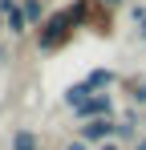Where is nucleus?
<instances>
[{"label":"nucleus","instance_id":"nucleus-1","mask_svg":"<svg viewBox=\"0 0 146 150\" xmlns=\"http://www.w3.org/2000/svg\"><path fill=\"white\" fill-rule=\"evenodd\" d=\"M77 16H73V8H57V12H49L45 25L37 28V49L41 53H61L65 45L73 41V33H77Z\"/></svg>","mask_w":146,"mask_h":150},{"label":"nucleus","instance_id":"nucleus-2","mask_svg":"<svg viewBox=\"0 0 146 150\" xmlns=\"http://www.w3.org/2000/svg\"><path fill=\"white\" fill-rule=\"evenodd\" d=\"M118 134V118H94V122H81L77 126V138L89 142V146H101Z\"/></svg>","mask_w":146,"mask_h":150},{"label":"nucleus","instance_id":"nucleus-3","mask_svg":"<svg viewBox=\"0 0 146 150\" xmlns=\"http://www.w3.org/2000/svg\"><path fill=\"white\" fill-rule=\"evenodd\" d=\"M77 122H94V118H114V93H94L85 105L73 110Z\"/></svg>","mask_w":146,"mask_h":150},{"label":"nucleus","instance_id":"nucleus-4","mask_svg":"<svg viewBox=\"0 0 146 150\" xmlns=\"http://www.w3.org/2000/svg\"><path fill=\"white\" fill-rule=\"evenodd\" d=\"M0 21H4V28H8V37H24L28 33V16H24L21 0H0Z\"/></svg>","mask_w":146,"mask_h":150},{"label":"nucleus","instance_id":"nucleus-5","mask_svg":"<svg viewBox=\"0 0 146 150\" xmlns=\"http://www.w3.org/2000/svg\"><path fill=\"white\" fill-rule=\"evenodd\" d=\"M138 138H142V134H138V114L126 110V114L118 118V134H114V142H130V146H134Z\"/></svg>","mask_w":146,"mask_h":150},{"label":"nucleus","instance_id":"nucleus-6","mask_svg":"<svg viewBox=\"0 0 146 150\" xmlns=\"http://www.w3.org/2000/svg\"><path fill=\"white\" fill-rule=\"evenodd\" d=\"M8 146L12 150H41V134H37L33 126H16L12 138H8Z\"/></svg>","mask_w":146,"mask_h":150},{"label":"nucleus","instance_id":"nucleus-7","mask_svg":"<svg viewBox=\"0 0 146 150\" xmlns=\"http://www.w3.org/2000/svg\"><path fill=\"white\" fill-rule=\"evenodd\" d=\"M89 98H94V89H89L85 81H73V85H65V98H61V101H65V110L73 114L77 105H85Z\"/></svg>","mask_w":146,"mask_h":150},{"label":"nucleus","instance_id":"nucleus-8","mask_svg":"<svg viewBox=\"0 0 146 150\" xmlns=\"http://www.w3.org/2000/svg\"><path fill=\"white\" fill-rule=\"evenodd\" d=\"M114 81H118L114 69H89V73H85V85H89L94 93H110V85H114Z\"/></svg>","mask_w":146,"mask_h":150},{"label":"nucleus","instance_id":"nucleus-9","mask_svg":"<svg viewBox=\"0 0 146 150\" xmlns=\"http://www.w3.org/2000/svg\"><path fill=\"white\" fill-rule=\"evenodd\" d=\"M21 8H24V16H28V25H33V28L45 25V16H49L45 0H21Z\"/></svg>","mask_w":146,"mask_h":150},{"label":"nucleus","instance_id":"nucleus-10","mask_svg":"<svg viewBox=\"0 0 146 150\" xmlns=\"http://www.w3.org/2000/svg\"><path fill=\"white\" fill-rule=\"evenodd\" d=\"M126 93L138 110H146V81H126Z\"/></svg>","mask_w":146,"mask_h":150},{"label":"nucleus","instance_id":"nucleus-11","mask_svg":"<svg viewBox=\"0 0 146 150\" xmlns=\"http://www.w3.org/2000/svg\"><path fill=\"white\" fill-rule=\"evenodd\" d=\"M130 21L142 25V21H146V4H134V8H130Z\"/></svg>","mask_w":146,"mask_h":150},{"label":"nucleus","instance_id":"nucleus-12","mask_svg":"<svg viewBox=\"0 0 146 150\" xmlns=\"http://www.w3.org/2000/svg\"><path fill=\"white\" fill-rule=\"evenodd\" d=\"M61 150H89V142H81V138H73V142H65Z\"/></svg>","mask_w":146,"mask_h":150},{"label":"nucleus","instance_id":"nucleus-13","mask_svg":"<svg viewBox=\"0 0 146 150\" xmlns=\"http://www.w3.org/2000/svg\"><path fill=\"white\" fill-rule=\"evenodd\" d=\"M97 4H101V8H122L126 0H97Z\"/></svg>","mask_w":146,"mask_h":150},{"label":"nucleus","instance_id":"nucleus-14","mask_svg":"<svg viewBox=\"0 0 146 150\" xmlns=\"http://www.w3.org/2000/svg\"><path fill=\"white\" fill-rule=\"evenodd\" d=\"M97 150H122V142H114V138H110V142H101Z\"/></svg>","mask_w":146,"mask_h":150},{"label":"nucleus","instance_id":"nucleus-15","mask_svg":"<svg viewBox=\"0 0 146 150\" xmlns=\"http://www.w3.org/2000/svg\"><path fill=\"white\" fill-rule=\"evenodd\" d=\"M134 33H138V41L146 45V21H142V25H134Z\"/></svg>","mask_w":146,"mask_h":150},{"label":"nucleus","instance_id":"nucleus-16","mask_svg":"<svg viewBox=\"0 0 146 150\" xmlns=\"http://www.w3.org/2000/svg\"><path fill=\"white\" fill-rule=\"evenodd\" d=\"M134 150H146V134H142V138H138V142H134Z\"/></svg>","mask_w":146,"mask_h":150},{"label":"nucleus","instance_id":"nucleus-17","mask_svg":"<svg viewBox=\"0 0 146 150\" xmlns=\"http://www.w3.org/2000/svg\"><path fill=\"white\" fill-rule=\"evenodd\" d=\"M0 33H4V21H0Z\"/></svg>","mask_w":146,"mask_h":150},{"label":"nucleus","instance_id":"nucleus-18","mask_svg":"<svg viewBox=\"0 0 146 150\" xmlns=\"http://www.w3.org/2000/svg\"><path fill=\"white\" fill-rule=\"evenodd\" d=\"M142 114H146V110H142Z\"/></svg>","mask_w":146,"mask_h":150}]
</instances>
